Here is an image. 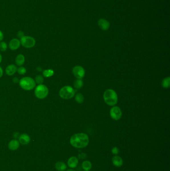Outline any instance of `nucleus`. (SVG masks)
Listing matches in <instances>:
<instances>
[{
	"label": "nucleus",
	"instance_id": "b1692460",
	"mask_svg": "<svg viewBox=\"0 0 170 171\" xmlns=\"http://www.w3.org/2000/svg\"><path fill=\"white\" fill-rule=\"evenodd\" d=\"M8 48V45L6 42H1L0 43V50L2 52L5 51Z\"/></svg>",
	"mask_w": 170,
	"mask_h": 171
},
{
	"label": "nucleus",
	"instance_id": "c85d7f7f",
	"mask_svg": "<svg viewBox=\"0 0 170 171\" xmlns=\"http://www.w3.org/2000/svg\"><path fill=\"white\" fill-rule=\"evenodd\" d=\"M3 39H4V35L2 31H0V42H1L2 40H3Z\"/></svg>",
	"mask_w": 170,
	"mask_h": 171
},
{
	"label": "nucleus",
	"instance_id": "a878e982",
	"mask_svg": "<svg viewBox=\"0 0 170 171\" xmlns=\"http://www.w3.org/2000/svg\"><path fill=\"white\" fill-rule=\"evenodd\" d=\"M111 152L113 155H117L119 153V149L117 147H114L112 148V149L111 150Z\"/></svg>",
	"mask_w": 170,
	"mask_h": 171
},
{
	"label": "nucleus",
	"instance_id": "6e6552de",
	"mask_svg": "<svg viewBox=\"0 0 170 171\" xmlns=\"http://www.w3.org/2000/svg\"><path fill=\"white\" fill-rule=\"evenodd\" d=\"M110 114L111 117L115 120H118L122 116V112L118 107H114L111 108Z\"/></svg>",
	"mask_w": 170,
	"mask_h": 171
},
{
	"label": "nucleus",
	"instance_id": "72a5a7b5",
	"mask_svg": "<svg viewBox=\"0 0 170 171\" xmlns=\"http://www.w3.org/2000/svg\"><path fill=\"white\" fill-rule=\"evenodd\" d=\"M66 171H76L72 169H70Z\"/></svg>",
	"mask_w": 170,
	"mask_h": 171
},
{
	"label": "nucleus",
	"instance_id": "ddd939ff",
	"mask_svg": "<svg viewBox=\"0 0 170 171\" xmlns=\"http://www.w3.org/2000/svg\"><path fill=\"white\" fill-rule=\"evenodd\" d=\"M18 68H17L16 66L15 65H10L7 67L6 68V74L8 76H12L16 73L17 71Z\"/></svg>",
	"mask_w": 170,
	"mask_h": 171
},
{
	"label": "nucleus",
	"instance_id": "1a4fd4ad",
	"mask_svg": "<svg viewBox=\"0 0 170 171\" xmlns=\"http://www.w3.org/2000/svg\"><path fill=\"white\" fill-rule=\"evenodd\" d=\"M21 45V42L20 40L15 38L12 39L9 43V48L12 51H15L18 49Z\"/></svg>",
	"mask_w": 170,
	"mask_h": 171
},
{
	"label": "nucleus",
	"instance_id": "2f4dec72",
	"mask_svg": "<svg viewBox=\"0 0 170 171\" xmlns=\"http://www.w3.org/2000/svg\"><path fill=\"white\" fill-rule=\"evenodd\" d=\"M18 135H19V133H15V134H14V137L15 138L20 137H19Z\"/></svg>",
	"mask_w": 170,
	"mask_h": 171
},
{
	"label": "nucleus",
	"instance_id": "0eeeda50",
	"mask_svg": "<svg viewBox=\"0 0 170 171\" xmlns=\"http://www.w3.org/2000/svg\"><path fill=\"white\" fill-rule=\"evenodd\" d=\"M72 72L74 76L78 79L83 78L85 75V70L81 66H76L73 68Z\"/></svg>",
	"mask_w": 170,
	"mask_h": 171
},
{
	"label": "nucleus",
	"instance_id": "412c9836",
	"mask_svg": "<svg viewBox=\"0 0 170 171\" xmlns=\"http://www.w3.org/2000/svg\"><path fill=\"white\" fill-rule=\"evenodd\" d=\"M74 86L77 89H80L83 86L82 81L80 80V79H78V80H76L75 82L74 83Z\"/></svg>",
	"mask_w": 170,
	"mask_h": 171
},
{
	"label": "nucleus",
	"instance_id": "6ab92c4d",
	"mask_svg": "<svg viewBox=\"0 0 170 171\" xmlns=\"http://www.w3.org/2000/svg\"><path fill=\"white\" fill-rule=\"evenodd\" d=\"M54 70L52 69H47V70H44L42 73L43 76L46 78H49L54 75Z\"/></svg>",
	"mask_w": 170,
	"mask_h": 171
},
{
	"label": "nucleus",
	"instance_id": "f03ea898",
	"mask_svg": "<svg viewBox=\"0 0 170 171\" xmlns=\"http://www.w3.org/2000/svg\"><path fill=\"white\" fill-rule=\"evenodd\" d=\"M103 98L104 101L108 105L114 106L118 101L117 95L113 90L108 89L105 91Z\"/></svg>",
	"mask_w": 170,
	"mask_h": 171
},
{
	"label": "nucleus",
	"instance_id": "a211bd4d",
	"mask_svg": "<svg viewBox=\"0 0 170 171\" xmlns=\"http://www.w3.org/2000/svg\"><path fill=\"white\" fill-rule=\"evenodd\" d=\"M82 168L84 171H89L92 168V164L89 161L85 160L82 162Z\"/></svg>",
	"mask_w": 170,
	"mask_h": 171
},
{
	"label": "nucleus",
	"instance_id": "9d476101",
	"mask_svg": "<svg viewBox=\"0 0 170 171\" xmlns=\"http://www.w3.org/2000/svg\"><path fill=\"white\" fill-rule=\"evenodd\" d=\"M98 24L100 28L104 31H107L109 29L110 27V24L109 22L107 21V20L101 19L98 20Z\"/></svg>",
	"mask_w": 170,
	"mask_h": 171
},
{
	"label": "nucleus",
	"instance_id": "dca6fc26",
	"mask_svg": "<svg viewBox=\"0 0 170 171\" xmlns=\"http://www.w3.org/2000/svg\"><path fill=\"white\" fill-rule=\"evenodd\" d=\"M25 58L23 55L22 54H20L17 56L16 57V60H15V62H16L17 65L18 66H23L25 63Z\"/></svg>",
	"mask_w": 170,
	"mask_h": 171
},
{
	"label": "nucleus",
	"instance_id": "f257e3e1",
	"mask_svg": "<svg viewBox=\"0 0 170 171\" xmlns=\"http://www.w3.org/2000/svg\"><path fill=\"white\" fill-rule=\"evenodd\" d=\"M89 141L88 136L84 133L76 134L72 136L70 139L71 145L78 149L86 147L88 145Z\"/></svg>",
	"mask_w": 170,
	"mask_h": 171
},
{
	"label": "nucleus",
	"instance_id": "c756f323",
	"mask_svg": "<svg viewBox=\"0 0 170 171\" xmlns=\"http://www.w3.org/2000/svg\"><path fill=\"white\" fill-rule=\"evenodd\" d=\"M13 82L15 83H18L20 81H19V79H18V78L15 77V78H14V79H13Z\"/></svg>",
	"mask_w": 170,
	"mask_h": 171
},
{
	"label": "nucleus",
	"instance_id": "5701e85b",
	"mask_svg": "<svg viewBox=\"0 0 170 171\" xmlns=\"http://www.w3.org/2000/svg\"><path fill=\"white\" fill-rule=\"evenodd\" d=\"M44 81V77L41 75H38L36 77L35 82H36V83H37V84H39V85L42 84L43 83Z\"/></svg>",
	"mask_w": 170,
	"mask_h": 171
},
{
	"label": "nucleus",
	"instance_id": "473e14b6",
	"mask_svg": "<svg viewBox=\"0 0 170 171\" xmlns=\"http://www.w3.org/2000/svg\"><path fill=\"white\" fill-rule=\"evenodd\" d=\"M2 56L1 54H0V63H1V62H2Z\"/></svg>",
	"mask_w": 170,
	"mask_h": 171
},
{
	"label": "nucleus",
	"instance_id": "423d86ee",
	"mask_svg": "<svg viewBox=\"0 0 170 171\" xmlns=\"http://www.w3.org/2000/svg\"><path fill=\"white\" fill-rule=\"evenodd\" d=\"M20 42L22 46L26 48H33L36 44V40L31 36H24L21 39Z\"/></svg>",
	"mask_w": 170,
	"mask_h": 171
},
{
	"label": "nucleus",
	"instance_id": "bb28decb",
	"mask_svg": "<svg viewBox=\"0 0 170 171\" xmlns=\"http://www.w3.org/2000/svg\"><path fill=\"white\" fill-rule=\"evenodd\" d=\"M78 157H79V159H85L87 158V155H86V154L82 153L79 154L78 155Z\"/></svg>",
	"mask_w": 170,
	"mask_h": 171
},
{
	"label": "nucleus",
	"instance_id": "f8f14e48",
	"mask_svg": "<svg viewBox=\"0 0 170 171\" xmlns=\"http://www.w3.org/2000/svg\"><path fill=\"white\" fill-rule=\"evenodd\" d=\"M112 162L113 165L116 167H121L123 164V161L122 158L119 156L115 155L113 156Z\"/></svg>",
	"mask_w": 170,
	"mask_h": 171
},
{
	"label": "nucleus",
	"instance_id": "9b49d317",
	"mask_svg": "<svg viewBox=\"0 0 170 171\" xmlns=\"http://www.w3.org/2000/svg\"><path fill=\"white\" fill-rule=\"evenodd\" d=\"M67 164L69 166V167L72 169L75 168L77 167L78 164V159L77 158L74 156H72L69 158V159L68 160Z\"/></svg>",
	"mask_w": 170,
	"mask_h": 171
},
{
	"label": "nucleus",
	"instance_id": "4468645a",
	"mask_svg": "<svg viewBox=\"0 0 170 171\" xmlns=\"http://www.w3.org/2000/svg\"><path fill=\"white\" fill-rule=\"evenodd\" d=\"M19 140L22 145H27L30 143L31 139L29 136L26 134H24L20 136V137L19 138Z\"/></svg>",
	"mask_w": 170,
	"mask_h": 171
},
{
	"label": "nucleus",
	"instance_id": "39448f33",
	"mask_svg": "<svg viewBox=\"0 0 170 171\" xmlns=\"http://www.w3.org/2000/svg\"><path fill=\"white\" fill-rule=\"evenodd\" d=\"M49 91L48 88L44 85L41 84L36 88L35 94L36 97L39 99H44L48 95Z\"/></svg>",
	"mask_w": 170,
	"mask_h": 171
},
{
	"label": "nucleus",
	"instance_id": "f3484780",
	"mask_svg": "<svg viewBox=\"0 0 170 171\" xmlns=\"http://www.w3.org/2000/svg\"><path fill=\"white\" fill-rule=\"evenodd\" d=\"M55 167L58 171H64L66 169L67 166L64 163L62 162H58L56 164Z\"/></svg>",
	"mask_w": 170,
	"mask_h": 171
},
{
	"label": "nucleus",
	"instance_id": "7ed1b4c3",
	"mask_svg": "<svg viewBox=\"0 0 170 171\" xmlns=\"http://www.w3.org/2000/svg\"><path fill=\"white\" fill-rule=\"evenodd\" d=\"M20 87L26 91H31L36 87L35 81L29 77H26L21 79L19 81Z\"/></svg>",
	"mask_w": 170,
	"mask_h": 171
},
{
	"label": "nucleus",
	"instance_id": "393cba45",
	"mask_svg": "<svg viewBox=\"0 0 170 171\" xmlns=\"http://www.w3.org/2000/svg\"><path fill=\"white\" fill-rule=\"evenodd\" d=\"M17 71H18V73L20 74V75H24L27 72V70L26 68L24 67H20L19 68L17 69Z\"/></svg>",
	"mask_w": 170,
	"mask_h": 171
},
{
	"label": "nucleus",
	"instance_id": "cd10ccee",
	"mask_svg": "<svg viewBox=\"0 0 170 171\" xmlns=\"http://www.w3.org/2000/svg\"><path fill=\"white\" fill-rule=\"evenodd\" d=\"M17 36H18V38L21 39L22 37H23L24 36H25L24 32H22V31H19L18 33H17Z\"/></svg>",
	"mask_w": 170,
	"mask_h": 171
},
{
	"label": "nucleus",
	"instance_id": "7c9ffc66",
	"mask_svg": "<svg viewBox=\"0 0 170 171\" xmlns=\"http://www.w3.org/2000/svg\"><path fill=\"white\" fill-rule=\"evenodd\" d=\"M3 75V70L2 67H0V78L2 77Z\"/></svg>",
	"mask_w": 170,
	"mask_h": 171
},
{
	"label": "nucleus",
	"instance_id": "4be33fe9",
	"mask_svg": "<svg viewBox=\"0 0 170 171\" xmlns=\"http://www.w3.org/2000/svg\"><path fill=\"white\" fill-rule=\"evenodd\" d=\"M84 99V98L83 96L80 93L77 94L75 97V100L78 103L80 104L83 103Z\"/></svg>",
	"mask_w": 170,
	"mask_h": 171
},
{
	"label": "nucleus",
	"instance_id": "2eb2a0df",
	"mask_svg": "<svg viewBox=\"0 0 170 171\" xmlns=\"http://www.w3.org/2000/svg\"><path fill=\"white\" fill-rule=\"evenodd\" d=\"M19 146H20V142L17 140H13L10 142L8 145L9 148L12 151L18 149L19 148Z\"/></svg>",
	"mask_w": 170,
	"mask_h": 171
},
{
	"label": "nucleus",
	"instance_id": "aec40b11",
	"mask_svg": "<svg viewBox=\"0 0 170 171\" xmlns=\"http://www.w3.org/2000/svg\"><path fill=\"white\" fill-rule=\"evenodd\" d=\"M170 77H167L163 80L162 82V85L165 88H168L170 87Z\"/></svg>",
	"mask_w": 170,
	"mask_h": 171
},
{
	"label": "nucleus",
	"instance_id": "f704fd0d",
	"mask_svg": "<svg viewBox=\"0 0 170 171\" xmlns=\"http://www.w3.org/2000/svg\"></svg>",
	"mask_w": 170,
	"mask_h": 171
},
{
	"label": "nucleus",
	"instance_id": "20e7f679",
	"mask_svg": "<svg viewBox=\"0 0 170 171\" xmlns=\"http://www.w3.org/2000/svg\"><path fill=\"white\" fill-rule=\"evenodd\" d=\"M75 91L73 88L69 86H65L60 90L59 95L60 97L64 99H69L74 97L75 95Z\"/></svg>",
	"mask_w": 170,
	"mask_h": 171
}]
</instances>
